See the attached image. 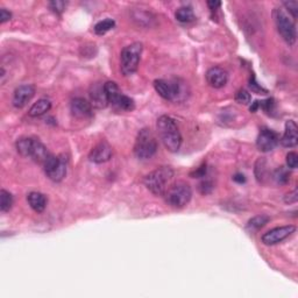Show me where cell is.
Here are the masks:
<instances>
[{"label":"cell","instance_id":"6da1fadb","mask_svg":"<svg viewBox=\"0 0 298 298\" xmlns=\"http://www.w3.org/2000/svg\"><path fill=\"white\" fill-rule=\"evenodd\" d=\"M156 129L165 148L171 153L179 152L182 146V135L175 120L168 116H161L156 122Z\"/></svg>","mask_w":298,"mask_h":298},{"label":"cell","instance_id":"7a4b0ae2","mask_svg":"<svg viewBox=\"0 0 298 298\" xmlns=\"http://www.w3.org/2000/svg\"><path fill=\"white\" fill-rule=\"evenodd\" d=\"M173 177L174 170L170 167H159L144 177L143 184L153 195L163 196Z\"/></svg>","mask_w":298,"mask_h":298},{"label":"cell","instance_id":"3957f363","mask_svg":"<svg viewBox=\"0 0 298 298\" xmlns=\"http://www.w3.org/2000/svg\"><path fill=\"white\" fill-rule=\"evenodd\" d=\"M154 89L159 97L169 101L184 100L188 96L185 83L180 79H156Z\"/></svg>","mask_w":298,"mask_h":298},{"label":"cell","instance_id":"277c9868","mask_svg":"<svg viewBox=\"0 0 298 298\" xmlns=\"http://www.w3.org/2000/svg\"><path fill=\"white\" fill-rule=\"evenodd\" d=\"M163 196L168 205L174 207V209H182V207L188 205L189 201L191 200V186L184 180H179V182L168 186Z\"/></svg>","mask_w":298,"mask_h":298},{"label":"cell","instance_id":"5b68a950","mask_svg":"<svg viewBox=\"0 0 298 298\" xmlns=\"http://www.w3.org/2000/svg\"><path fill=\"white\" fill-rule=\"evenodd\" d=\"M142 43L134 42L121 50L120 55V69L123 76H132L139 68V63L142 54Z\"/></svg>","mask_w":298,"mask_h":298},{"label":"cell","instance_id":"8992f818","mask_svg":"<svg viewBox=\"0 0 298 298\" xmlns=\"http://www.w3.org/2000/svg\"><path fill=\"white\" fill-rule=\"evenodd\" d=\"M158 152V140L149 128H142L138 133L134 144V154L139 159H149Z\"/></svg>","mask_w":298,"mask_h":298},{"label":"cell","instance_id":"52a82bcc","mask_svg":"<svg viewBox=\"0 0 298 298\" xmlns=\"http://www.w3.org/2000/svg\"><path fill=\"white\" fill-rule=\"evenodd\" d=\"M274 20H275L276 28L279 33V35L282 36V39L284 40L289 46H294L296 43L297 39V33H296V27L295 23L289 19V17L279 8H275L274 10Z\"/></svg>","mask_w":298,"mask_h":298},{"label":"cell","instance_id":"ba28073f","mask_svg":"<svg viewBox=\"0 0 298 298\" xmlns=\"http://www.w3.org/2000/svg\"><path fill=\"white\" fill-rule=\"evenodd\" d=\"M42 165H43L44 174L53 182H61L67 174V159L64 156L50 154Z\"/></svg>","mask_w":298,"mask_h":298},{"label":"cell","instance_id":"9c48e42d","mask_svg":"<svg viewBox=\"0 0 298 298\" xmlns=\"http://www.w3.org/2000/svg\"><path fill=\"white\" fill-rule=\"evenodd\" d=\"M295 232H296V227L293 226V225L276 227L266 232V233L262 236V238H261V240H262L263 245L274 246L284 241L285 239H288V238L290 237L291 234H294Z\"/></svg>","mask_w":298,"mask_h":298},{"label":"cell","instance_id":"30bf717a","mask_svg":"<svg viewBox=\"0 0 298 298\" xmlns=\"http://www.w3.org/2000/svg\"><path fill=\"white\" fill-rule=\"evenodd\" d=\"M278 135L275 132H273L272 129L263 128L257 139V147L260 152L269 153L275 149V147L278 144Z\"/></svg>","mask_w":298,"mask_h":298},{"label":"cell","instance_id":"8fae6325","mask_svg":"<svg viewBox=\"0 0 298 298\" xmlns=\"http://www.w3.org/2000/svg\"><path fill=\"white\" fill-rule=\"evenodd\" d=\"M34 95H35V88L33 85H31V84H25V85L18 86L16 91L13 93V99H12L13 106L17 108L25 107L26 105L32 100Z\"/></svg>","mask_w":298,"mask_h":298},{"label":"cell","instance_id":"7c38bea8","mask_svg":"<svg viewBox=\"0 0 298 298\" xmlns=\"http://www.w3.org/2000/svg\"><path fill=\"white\" fill-rule=\"evenodd\" d=\"M112 153L113 150L110 143L106 142V141H101L90 152L89 159L93 163H105V162L110 161V159L112 158Z\"/></svg>","mask_w":298,"mask_h":298},{"label":"cell","instance_id":"4fadbf2b","mask_svg":"<svg viewBox=\"0 0 298 298\" xmlns=\"http://www.w3.org/2000/svg\"><path fill=\"white\" fill-rule=\"evenodd\" d=\"M70 111L72 116L78 119H86L92 117V105L84 98H75L71 100Z\"/></svg>","mask_w":298,"mask_h":298},{"label":"cell","instance_id":"5bb4252c","mask_svg":"<svg viewBox=\"0 0 298 298\" xmlns=\"http://www.w3.org/2000/svg\"><path fill=\"white\" fill-rule=\"evenodd\" d=\"M206 80L213 89H221L227 84L228 75L226 70L220 67H213L206 72Z\"/></svg>","mask_w":298,"mask_h":298},{"label":"cell","instance_id":"9a60e30c","mask_svg":"<svg viewBox=\"0 0 298 298\" xmlns=\"http://www.w3.org/2000/svg\"><path fill=\"white\" fill-rule=\"evenodd\" d=\"M90 103L92 107L96 108H105L108 105L106 93H105L104 84L95 83L90 86Z\"/></svg>","mask_w":298,"mask_h":298},{"label":"cell","instance_id":"2e32d148","mask_svg":"<svg viewBox=\"0 0 298 298\" xmlns=\"http://www.w3.org/2000/svg\"><path fill=\"white\" fill-rule=\"evenodd\" d=\"M281 141L283 147L287 148H294L298 143V127L294 120H288L285 122L284 134H283Z\"/></svg>","mask_w":298,"mask_h":298},{"label":"cell","instance_id":"e0dca14e","mask_svg":"<svg viewBox=\"0 0 298 298\" xmlns=\"http://www.w3.org/2000/svg\"><path fill=\"white\" fill-rule=\"evenodd\" d=\"M27 201H28L29 206L38 213H42L47 207V197L41 192H29L27 196Z\"/></svg>","mask_w":298,"mask_h":298},{"label":"cell","instance_id":"ac0fdd59","mask_svg":"<svg viewBox=\"0 0 298 298\" xmlns=\"http://www.w3.org/2000/svg\"><path fill=\"white\" fill-rule=\"evenodd\" d=\"M50 155V153L48 152L47 147L41 142L40 140L34 139V143H33V149L31 153V158L34 159L38 163L43 164L44 161L48 159V156Z\"/></svg>","mask_w":298,"mask_h":298},{"label":"cell","instance_id":"d6986e66","mask_svg":"<svg viewBox=\"0 0 298 298\" xmlns=\"http://www.w3.org/2000/svg\"><path fill=\"white\" fill-rule=\"evenodd\" d=\"M50 108H52V103H50L49 99L41 98L32 105V107L28 111V114L33 118H38V117H41L49 112Z\"/></svg>","mask_w":298,"mask_h":298},{"label":"cell","instance_id":"ffe728a7","mask_svg":"<svg viewBox=\"0 0 298 298\" xmlns=\"http://www.w3.org/2000/svg\"><path fill=\"white\" fill-rule=\"evenodd\" d=\"M33 143H34V138H20L16 143L18 153L23 158H31Z\"/></svg>","mask_w":298,"mask_h":298},{"label":"cell","instance_id":"44dd1931","mask_svg":"<svg viewBox=\"0 0 298 298\" xmlns=\"http://www.w3.org/2000/svg\"><path fill=\"white\" fill-rule=\"evenodd\" d=\"M104 89H105V93H106L108 104L111 105L116 104L118 98L122 95V92L120 91L118 84L114 82H106L104 84Z\"/></svg>","mask_w":298,"mask_h":298},{"label":"cell","instance_id":"7402d4cb","mask_svg":"<svg viewBox=\"0 0 298 298\" xmlns=\"http://www.w3.org/2000/svg\"><path fill=\"white\" fill-rule=\"evenodd\" d=\"M175 18L180 23H190L196 19L194 11H192L191 7H188V6L179 7V10L175 12Z\"/></svg>","mask_w":298,"mask_h":298},{"label":"cell","instance_id":"603a6c76","mask_svg":"<svg viewBox=\"0 0 298 298\" xmlns=\"http://www.w3.org/2000/svg\"><path fill=\"white\" fill-rule=\"evenodd\" d=\"M269 220H270L269 217L264 216V215L254 217V218H252L251 220L248 221V224H247V230L252 231V232L261 230L264 225L268 224V221Z\"/></svg>","mask_w":298,"mask_h":298},{"label":"cell","instance_id":"cb8c5ba5","mask_svg":"<svg viewBox=\"0 0 298 298\" xmlns=\"http://www.w3.org/2000/svg\"><path fill=\"white\" fill-rule=\"evenodd\" d=\"M114 107H117L118 110L121 111H126V112H131V111L134 110L135 107V103L134 100L132 98H129L128 96L121 95L118 98V100L116 101V104L113 105Z\"/></svg>","mask_w":298,"mask_h":298},{"label":"cell","instance_id":"d4e9b609","mask_svg":"<svg viewBox=\"0 0 298 298\" xmlns=\"http://www.w3.org/2000/svg\"><path fill=\"white\" fill-rule=\"evenodd\" d=\"M114 26H116V22H114V20L112 19H105L99 21L98 23H96L95 26V33L97 35H104L106 34L107 32H110L111 29L114 28Z\"/></svg>","mask_w":298,"mask_h":298},{"label":"cell","instance_id":"484cf974","mask_svg":"<svg viewBox=\"0 0 298 298\" xmlns=\"http://www.w3.org/2000/svg\"><path fill=\"white\" fill-rule=\"evenodd\" d=\"M13 206V197L8 191L2 189L0 191V210L1 212H8Z\"/></svg>","mask_w":298,"mask_h":298},{"label":"cell","instance_id":"4316f807","mask_svg":"<svg viewBox=\"0 0 298 298\" xmlns=\"http://www.w3.org/2000/svg\"><path fill=\"white\" fill-rule=\"evenodd\" d=\"M273 177H274V179L276 180L278 184L284 185V184H287V183L289 182V179H290V173H289V170L287 169V168L279 167L275 171H274Z\"/></svg>","mask_w":298,"mask_h":298},{"label":"cell","instance_id":"83f0119b","mask_svg":"<svg viewBox=\"0 0 298 298\" xmlns=\"http://www.w3.org/2000/svg\"><path fill=\"white\" fill-rule=\"evenodd\" d=\"M252 97H251V93H249L247 90L245 89H240L239 91L236 93V101L239 104L242 105H248L251 103Z\"/></svg>","mask_w":298,"mask_h":298},{"label":"cell","instance_id":"f1b7e54d","mask_svg":"<svg viewBox=\"0 0 298 298\" xmlns=\"http://www.w3.org/2000/svg\"><path fill=\"white\" fill-rule=\"evenodd\" d=\"M49 6L56 14H62L67 8V2L61 1V0H55V1L49 2Z\"/></svg>","mask_w":298,"mask_h":298},{"label":"cell","instance_id":"f546056e","mask_svg":"<svg viewBox=\"0 0 298 298\" xmlns=\"http://www.w3.org/2000/svg\"><path fill=\"white\" fill-rule=\"evenodd\" d=\"M287 165L290 169H296L298 167V155L297 153L290 152L287 155Z\"/></svg>","mask_w":298,"mask_h":298},{"label":"cell","instance_id":"4dcf8cb0","mask_svg":"<svg viewBox=\"0 0 298 298\" xmlns=\"http://www.w3.org/2000/svg\"><path fill=\"white\" fill-rule=\"evenodd\" d=\"M283 6L289 11V13L293 16L294 19L297 18L298 13V2L297 1H284L283 2Z\"/></svg>","mask_w":298,"mask_h":298},{"label":"cell","instance_id":"1f68e13d","mask_svg":"<svg viewBox=\"0 0 298 298\" xmlns=\"http://www.w3.org/2000/svg\"><path fill=\"white\" fill-rule=\"evenodd\" d=\"M213 183L211 180H203L199 184V191L201 195H209L213 190Z\"/></svg>","mask_w":298,"mask_h":298},{"label":"cell","instance_id":"d6a6232c","mask_svg":"<svg viewBox=\"0 0 298 298\" xmlns=\"http://www.w3.org/2000/svg\"><path fill=\"white\" fill-rule=\"evenodd\" d=\"M206 170V163H204L201 164L199 168H197L195 171H192L190 175L194 177V179H201V177H205Z\"/></svg>","mask_w":298,"mask_h":298},{"label":"cell","instance_id":"836d02e7","mask_svg":"<svg viewBox=\"0 0 298 298\" xmlns=\"http://www.w3.org/2000/svg\"><path fill=\"white\" fill-rule=\"evenodd\" d=\"M297 200H298L297 189H295V190L289 192V194L285 195V197H284V201L287 204H296Z\"/></svg>","mask_w":298,"mask_h":298},{"label":"cell","instance_id":"e575fe53","mask_svg":"<svg viewBox=\"0 0 298 298\" xmlns=\"http://www.w3.org/2000/svg\"><path fill=\"white\" fill-rule=\"evenodd\" d=\"M249 86H251L252 91L257 92V93H262V95H266L267 90H264L262 86H260L258 84L255 82V78L252 77L251 78V82H249Z\"/></svg>","mask_w":298,"mask_h":298},{"label":"cell","instance_id":"d590c367","mask_svg":"<svg viewBox=\"0 0 298 298\" xmlns=\"http://www.w3.org/2000/svg\"><path fill=\"white\" fill-rule=\"evenodd\" d=\"M12 19V13L7 11L6 8H1L0 10V23H5Z\"/></svg>","mask_w":298,"mask_h":298},{"label":"cell","instance_id":"8d00e7d4","mask_svg":"<svg viewBox=\"0 0 298 298\" xmlns=\"http://www.w3.org/2000/svg\"><path fill=\"white\" fill-rule=\"evenodd\" d=\"M207 6H209L211 12H216L221 6V2L220 1H213V0H212V1H207Z\"/></svg>","mask_w":298,"mask_h":298},{"label":"cell","instance_id":"74e56055","mask_svg":"<svg viewBox=\"0 0 298 298\" xmlns=\"http://www.w3.org/2000/svg\"><path fill=\"white\" fill-rule=\"evenodd\" d=\"M233 180L234 182L239 183V184H242V183L246 182V177L242 175V174H236V175L233 176Z\"/></svg>","mask_w":298,"mask_h":298}]
</instances>
